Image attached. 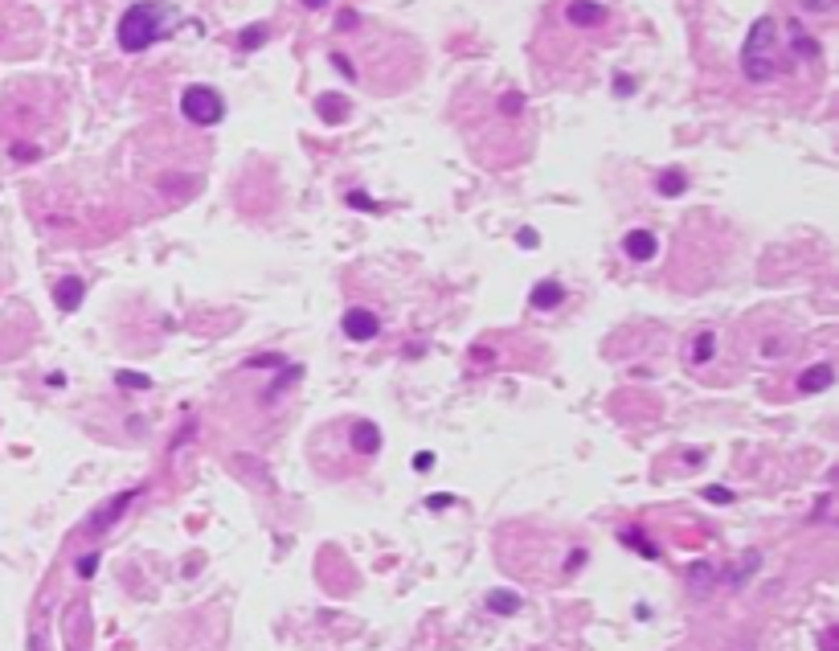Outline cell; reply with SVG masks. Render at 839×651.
Here are the masks:
<instances>
[{"label": "cell", "instance_id": "cell-5", "mask_svg": "<svg viewBox=\"0 0 839 651\" xmlns=\"http://www.w3.org/2000/svg\"><path fill=\"white\" fill-rule=\"evenodd\" d=\"M615 34H619V13L606 0H557L549 21L540 25L537 53H545L557 67H577Z\"/></svg>", "mask_w": 839, "mask_h": 651}, {"label": "cell", "instance_id": "cell-12", "mask_svg": "<svg viewBox=\"0 0 839 651\" xmlns=\"http://www.w3.org/2000/svg\"><path fill=\"white\" fill-rule=\"evenodd\" d=\"M799 385L811 389V394H815V389H827V385H831V365H815L811 373H803V382Z\"/></svg>", "mask_w": 839, "mask_h": 651}, {"label": "cell", "instance_id": "cell-13", "mask_svg": "<svg viewBox=\"0 0 839 651\" xmlns=\"http://www.w3.org/2000/svg\"><path fill=\"white\" fill-rule=\"evenodd\" d=\"M799 9H803L806 17H831L836 13V4L839 0H794Z\"/></svg>", "mask_w": 839, "mask_h": 651}, {"label": "cell", "instance_id": "cell-8", "mask_svg": "<svg viewBox=\"0 0 839 651\" xmlns=\"http://www.w3.org/2000/svg\"><path fill=\"white\" fill-rule=\"evenodd\" d=\"M344 333H349V340L365 345V340L381 333V320L373 316L369 308H353V312H344Z\"/></svg>", "mask_w": 839, "mask_h": 651}, {"label": "cell", "instance_id": "cell-10", "mask_svg": "<svg viewBox=\"0 0 839 651\" xmlns=\"http://www.w3.org/2000/svg\"><path fill=\"white\" fill-rule=\"evenodd\" d=\"M622 246H627V254H631V258H652V254H655V234H643V230H635V234H627V242H622Z\"/></svg>", "mask_w": 839, "mask_h": 651}, {"label": "cell", "instance_id": "cell-1", "mask_svg": "<svg viewBox=\"0 0 839 651\" xmlns=\"http://www.w3.org/2000/svg\"><path fill=\"white\" fill-rule=\"evenodd\" d=\"M332 62L340 74L369 91H398L418 74V46L402 34L361 21V13H340Z\"/></svg>", "mask_w": 839, "mask_h": 651}, {"label": "cell", "instance_id": "cell-9", "mask_svg": "<svg viewBox=\"0 0 839 651\" xmlns=\"http://www.w3.org/2000/svg\"><path fill=\"white\" fill-rule=\"evenodd\" d=\"M717 357V333H696L692 336V349H689V365L701 369L705 361Z\"/></svg>", "mask_w": 839, "mask_h": 651}, {"label": "cell", "instance_id": "cell-7", "mask_svg": "<svg viewBox=\"0 0 839 651\" xmlns=\"http://www.w3.org/2000/svg\"><path fill=\"white\" fill-rule=\"evenodd\" d=\"M181 116L193 123V128H214L221 116H226V103L214 86H189L185 95H181Z\"/></svg>", "mask_w": 839, "mask_h": 651}, {"label": "cell", "instance_id": "cell-3", "mask_svg": "<svg viewBox=\"0 0 839 651\" xmlns=\"http://www.w3.org/2000/svg\"><path fill=\"white\" fill-rule=\"evenodd\" d=\"M463 103H475V111L459 107V123L467 135L471 152L484 165H516L528 144H533V128H528V103L521 91H496V95H475L467 91Z\"/></svg>", "mask_w": 839, "mask_h": 651}, {"label": "cell", "instance_id": "cell-2", "mask_svg": "<svg viewBox=\"0 0 839 651\" xmlns=\"http://www.w3.org/2000/svg\"><path fill=\"white\" fill-rule=\"evenodd\" d=\"M741 74L754 86H778L790 79H803V74H811V83H819V37L806 34L799 21H782L766 13L754 21V29L741 46Z\"/></svg>", "mask_w": 839, "mask_h": 651}, {"label": "cell", "instance_id": "cell-6", "mask_svg": "<svg viewBox=\"0 0 839 651\" xmlns=\"http://www.w3.org/2000/svg\"><path fill=\"white\" fill-rule=\"evenodd\" d=\"M177 21H181V9H177V4H168V0H139V4H132V9L119 17V29H115L119 50L144 53L148 46L165 41Z\"/></svg>", "mask_w": 839, "mask_h": 651}, {"label": "cell", "instance_id": "cell-4", "mask_svg": "<svg viewBox=\"0 0 839 651\" xmlns=\"http://www.w3.org/2000/svg\"><path fill=\"white\" fill-rule=\"evenodd\" d=\"M58 128H62L58 86L41 83V79H25L0 95V148L17 165L46 156L50 140H58Z\"/></svg>", "mask_w": 839, "mask_h": 651}, {"label": "cell", "instance_id": "cell-11", "mask_svg": "<svg viewBox=\"0 0 839 651\" xmlns=\"http://www.w3.org/2000/svg\"><path fill=\"white\" fill-rule=\"evenodd\" d=\"M566 300V291L557 284H540L537 291H533V308H554V303Z\"/></svg>", "mask_w": 839, "mask_h": 651}, {"label": "cell", "instance_id": "cell-14", "mask_svg": "<svg viewBox=\"0 0 839 651\" xmlns=\"http://www.w3.org/2000/svg\"><path fill=\"white\" fill-rule=\"evenodd\" d=\"M74 303H78V284L70 279V284H62V308H66V312H70Z\"/></svg>", "mask_w": 839, "mask_h": 651}, {"label": "cell", "instance_id": "cell-15", "mask_svg": "<svg viewBox=\"0 0 839 651\" xmlns=\"http://www.w3.org/2000/svg\"><path fill=\"white\" fill-rule=\"evenodd\" d=\"M303 4H307V9H324V4H328V0H303Z\"/></svg>", "mask_w": 839, "mask_h": 651}]
</instances>
